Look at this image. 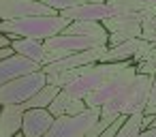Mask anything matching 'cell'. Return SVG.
Returning a JSON list of instances; mask_svg holds the SVG:
<instances>
[{"mask_svg":"<svg viewBox=\"0 0 156 137\" xmlns=\"http://www.w3.org/2000/svg\"><path fill=\"white\" fill-rule=\"evenodd\" d=\"M71 20L58 15H26L15 20L0 22V32L9 34L11 39H37L47 41L56 34H62L69 28Z\"/></svg>","mask_w":156,"mask_h":137,"instance_id":"6da1fadb","label":"cell"},{"mask_svg":"<svg viewBox=\"0 0 156 137\" xmlns=\"http://www.w3.org/2000/svg\"><path fill=\"white\" fill-rule=\"evenodd\" d=\"M152 84H154V77L152 75L137 73V77L133 79V84L122 94H118L113 101H109L107 105L101 107V116L107 118L109 122H113L120 116H133V114L145 111V107L150 103Z\"/></svg>","mask_w":156,"mask_h":137,"instance_id":"7a4b0ae2","label":"cell"},{"mask_svg":"<svg viewBox=\"0 0 156 137\" xmlns=\"http://www.w3.org/2000/svg\"><path fill=\"white\" fill-rule=\"evenodd\" d=\"M130 64H135V62L133 60H126V62H94V64L81 67L79 77H75L62 90H66L69 94H73L77 99H86L88 94H92L94 90H98L105 81H109L113 75L122 73Z\"/></svg>","mask_w":156,"mask_h":137,"instance_id":"3957f363","label":"cell"},{"mask_svg":"<svg viewBox=\"0 0 156 137\" xmlns=\"http://www.w3.org/2000/svg\"><path fill=\"white\" fill-rule=\"evenodd\" d=\"M107 39H109V34H98V37H92V34H66V32L56 34V37L45 41L47 64L56 62V60H62L66 56L86 52V49H94V47L107 45Z\"/></svg>","mask_w":156,"mask_h":137,"instance_id":"277c9868","label":"cell"},{"mask_svg":"<svg viewBox=\"0 0 156 137\" xmlns=\"http://www.w3.org/2000/svg\"><path fill=\"white\" fill-rule=\"evenodd\" d=\"M47 86V75L43 71H34L28 75H22L5 86H0V107L2 105H20L30 101L41 88Z\"/></svg>","mask_w":156,"mask_h":137,"instance_id":"5b68a950","label":"cell"},{"mask_svg":"<svg viewBox=\"0 0 156 137\" xmlns=\"http://www.w3.org/2000/svg\"><path fill=\"white\" fill-rule=\"evenodd\" d=\"M101 120L98 107H88L83 114L77 116H60L56 118L54 126L43 137H86V133Z\"/></svg>","mask_w":156,"mask_h":137,"instance_id":"8992f818","label":"cell"},{"mask_svg":"<svg viewBox=\"0 0 156 137\" xmlns=\"http://www.w3.org/2000/svg\"><path fill=\"white\" fill-rule=\"evenodd\" d=\"M137 67L135 64H130L128 69H124L122 73H118V75H113L109 81H105L98 90H94L92 94H88L83 101H86V105L88 107H103V105H107L109 101H113L118 94H122L130 84H133V79L137 77Z\"/></svg>","mask_w":156,"mask_h":137,"instance_id":"52a82bcc","label":"cell"},{"mask_svg":"<svg viewBox=\"0 0 156 137\" xmlns=\"http://www.w3.org/2000/svg\"><path fill=\"white\" fill-rule=\"evenodd\" d=\"M103 26L109 30V39H107L109 47L122 45V43H126L130 39H139V34H141L139 13H120L115 17L105 20Z\"/></svg>","mask_w":156,"mask_h":137,"instance_id":"ba28073f","label":"cell"},{"mask_svg":"<svg viewBox=\"0 0 156 137\" xmlns=\"http://www.w3.org/2000/svg\"><path fill=\"white\" fill-rule=\"evenodd\" d=\"M107 49H109L107 45H101V47H94V49H86V52H79V54L66 56V58H62V60L49 62V64H45L41 71H43L45 75H56V73H64V71H73V69H81V67H88V64H94V62H103Z\"/></svg>","mask_w":156,"mask_h":137,"instance_id":"9c48e42d","label":"cell"},{"mask_svg":"<svg viewBox=\"0 0 156 137\" xmlns=\"http://www.w3.org/2000/svg\"><path fill=\"white\" fill-rule=\"evenodd\" d=\"M26 15H58L41 0H0V20H15Z\"/></svg>","mask_w":156,"mask_h":137,"instance_id":"30bf717a","label":"cell"},{"mask_svg":"<svg viewBox=\"0 0 156 137\" xmlns=\"http://www.w3.org/2000/svg\"><path fill=\"white\" fill-rule=\"evenodd\" d=\"M62 17L71 20V22H105L109 17L120 15V11H115L113 7H109L107 2H98V5H79L73 9H66L60 13Z\"/></svg>","mask_w":156,"mask_h":137,"instance_id":"8fae6325","label":"cell"},{"mask_svg":"<svg viewBox=\"0 0 156 137\" xmlns=\"http://www.w3.org/2000/svg\"><path fill=\"white\" fill-rule=\"evenodd\" d=\"M54 122H56V116L47 107L26 109L24 122H22V133H24V137H43L54 126Z\"/></svg>","mask_w":156,"mask_h":137,"instance_id":"7c38bea8","label":"cell"},{"mask_svg":"<svg viewBox=\"0 0 156 137\" xmlns=\"http://www.w3.org/2000/svg\"><path fill=\"white\" fill-rule=\"evenodd\" d=\"M43 67L20 56V54H13L11 58H5L0 60V86H5L22 75H28V73H34V71H41Z\"/></svg>","mask_w":156,"mask_h":137,"instance_id":"4fadbf2b","label":"cell"},{"mask_svg":"<svg viewBox=\"0 0 156 137\" xmlns=\"http://www.w3.org/2000/svg\"><path fill=\"white\" fill-rule=\"evenodd\" d=\"M24 114H26L24 103L0 107V137H15L17 133H22Z\"/></svg>","mask_w":156,"mask_h":137,"instance_id":"5bb4252c","label":"cell"},{"mask_svg":"<svg viewBox=\"0 0 156 137\" xmlns=\"http://www.w3.org/2000/svg\"><path fill=\"white\" fill-rule=\"evenodd\" d=\"M47 109H49L56 118H60V116H77V114H83V111L88 109V105H86L83 99H77V96L69 94L66 90H60V92L56 94V99L49 103Z\"/></svg>","mask_w":156,"mask_h":137,"instance_id":"9a60e30c","label":"cell"},{"mask_svg":"<svg viewBox=\"0 0 156 137\" xmlns=\"http://www.w3.org/2000/svg\"><path fill=\"white\" fill-rule=\"evenodd\" d=\"M11 47L15 49V54L45 67L47 64V52H45V41H37V39H13Z\"/></svg>","mask_w":156,"mask_h":137,"instance_id":"2e32d148","label":"cell"},{"mask_svg":"<svg viewBox=\"0 0 156 137\" xmlns=\"http://www.w3.org/2000/svg\"><path fill=\"white\" fill-rule=\"evenodd\" d=\"M143 49H145V43H141L139 39H130V41H126L122 45L109 47L107 54H105V58H103V62H126V60H133L135 62V58L141 56Z\"/></svg>","mask_w":156,"mask_h":137,"instance_id":"e0dca14e","label":"cell"},{"mask_svg":"<svg viewBox=\"0 0 156 137\" xmlns=\"http://www.w3.org/2000/svg\"><path fill=\"white\" fill-rule=\"evenodd\" d=\"M66 34H109V30L103 26V22H71L69 28L64 30Z\"/></svg>","mask_w":156,"mask_h":137,"instance_id":"ac0fdd59","label":"cell"},{"mask_svg":"<svg viewBox=\"0 0 156 137\" xmlns=\"http://www.w3.org/2000/svg\"><path fill=\"white\" fill-rule=\"evenodd\" d=\"M141 122H143V111L128 116V118H126V122L122 124V128L118 131V135H115V137H137V135L143 131Z\"/></svg>","mask_w":156,"mask_h":137,"instance_id":"d6986e66","label":"cell"},{"mask_svg":"<svg viewBox=\"0 0 156 137\" xmlns=\"http://www.w3.org/2000/svg\"><path fill=\"white\" fill-rule=\"evenodd\" d=\"M107 5L120 13H139L145 7L143 0H107Z\"/></svg>","mask_w":156,"mask_h":137,"instance_id":"ffe728a7","label":"cell"},{"mask_svg":"<svg viewBox=\"0 0 156 137\" xmlns=\"http://www.w3.org/2000/svg\"><path fill=\"white\" fill-rule=\"evenodd\" d=\"M41 2L47 5L49 9L58 11V13H62L66 9H73V7H79V5H88V2H83V0H41Z\"/></svg>","mask_w":156,"mask_h":137,"instance_id":"44dd1931","label":"cell"},{"mask_svg":"<svg viewBox=\"0 0 156 137\" xmlns=\"http://www.w3.org/2000/svg\"><path fill=\"white\" fill-rule=\"evenodd\" d=\"M15 54L13 47H0V60H5V58H11Z\"/></svg>","mask_w":156,"mask_h":137,"instance_id":"7402d4cb","label":"cell"},{"mask_svg":"<svg viewBox=\"0 0 156 137\" xmlns=\"http://www.w3.org/2000/svg\"><path fill=\"white\" fill-rule=\"evenodd\" d=\"M11 43H13V39H11L9 34H2V32H0V47H11Z\"/></svg>","mask_w":156,"mask_h":137,"instance_id":"603a6c76","label":"cell"},{"mask_svg":"<svg viewBox=\"0 0 156 137\" xmlns=\"http://www.w3.org/2000/svg\"><path fill=\"white\" fill-rule=\"evenodd\" d=\"M137 137H156V126H150V128H143Z\"/></svg>","mask_w":156,"mask_h":137,"instance_id":"cb8c5ba5","label":"cell"},{"mask_svg":"<svg viewBox=\"0 0 156 137\" xmlns=\"http://www.w3.org/2000/svg\"><path fill=\"white\" fill-rule=\"evenodd\" d=\"M147 105H156V77H154V84H152V92H150V103Z\"/></svg>","mask_w":156,"mask_h":137,"instance_id":"d4e9b609","label":"cell"},{"mask_svg":"<svg viewBox=\"0 0 156 137\" xmlns=\"http://www.w3.org/2000/svg\"><path fill=\"white\" fill-rule=\"evenodd\" d=\"M83 2H90V5H98V2H107V0H83Z\"/></svg>","mask_w":156,"mask_h":137,"instance_id":"484cf974","label":"cell"},{"mask_svg":"<svg viewBox=\"0 0 156 137\" xmlns=\"http://www.w3.org/2000/svg\"><path fill=\"white\" fill-rule=\"evenodd\" d=\"M0 22H2V20H0Z\"/></svg>","mask_w":156,"mask_h":137,"instance_id":"4316f807","label":"cell"}]
</instances>
